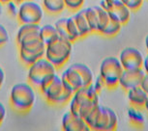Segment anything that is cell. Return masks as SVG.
<instances>
[{
    "label": "cell",
    "mask_w": 148,
    "mask_h": 131,
    "mask_svg": "<svg viewBox=\"0 0 148 131\" xmlns=\"http://www.w3.org/2000/svg\"><path fill=\"white\" fill-rule=\"evenodd\" d=\"M69 111L75 115H79L83 119L100 104L99 94L93 87V84L86 88L75 92L70 99Z\"/></svg>",
    "instance_id": "obj_1"
},
{
    "label": "cell",
    "mask_w": 148,
    "mask_h": 131,
    "mask_svg": "<svg viewBox=\"0 0 148 131\" xmlns=\"http://www.w3.org/2000/svg\"><path fill=\"white\" fill-rule=\"evenodd\" d=\"M63 83L73 93L90 86L94 82L93 71L82 63H74L60 75Z\"/></svg>",
    "instance_id": "obj_2"
},
{
    "label": "cell",
    "mask_w": 148,
    "mask_h": 131,
    "mask_svg": "<svg viewBox=\"0 0 148 131\" xmlns=\"http://www.w3.org/2000/svg\"><path fill=\"white\" fill-rule=\"evenodd\" d=\"M45 98L52 104H65L73 96V92L63 83L60 75L54 73L44 80L39 86Z\"/></svg>",
    "instance_id": "obj_3"
},
{
    "label": "cell",
    "mask_w": 148,
    "mask_h": 131,
    "mask_svg": "<svg viewBox=\"0 0 148 131\" xmlns=\"http://www.w3.org/2000/svg\"><path fill=\"white\" fill-rule=\"evenodd\" d=\"M91 130L113 131L117 129L118 118L115 112L108 107L99 104L84 119Z\"/></svg>",
    "instance_id": "obj_4"
},
{
    "label": "cell",
    "mask_w": 148,
    "mask_h": 131,
    "mask_svg": "<svg viewBox=\"0 0 148 131\" xmlns=\"http://www.w3.org/2000/svg\"><path fill=\"white\" fill-rule=\"evenodd\" d=\"M10 101L13 108L19 112H27L34 106L36 94L28 83H16L11 89Z\"/></svg>",
    "instance_id": "obj_5"
},
{
    "label": "cell",
    "mask_w": 148,
    "mask_h": 131,
    "mask_svg": "<svg viewBox=\"0 0 148 131\" xmlns=\"http://www.w3.org/2000/svg\"><path fill=\"white\" fill-rule=\"evenodd\" d=\"M73 43L62 37H57L55 40L46 44L45 57L53 65L59 68L65 65L72 53Z\"/></svg>",
    "instance_id": "obj_6"
},
{
    "label": "cell",
    "mask_w": 148,
    "mask_h": 131,
    "mask_svg": "<svg viewBox=\"0 0 148 131\" xmlns=\"http://www.w3.org/2000/svg\"><path fill=\"white\" fill-rule=\"evenodd\" d=\"M124 71L118 58L107 57L102 61L100 66V73L106 88L113 90L119 86V80Z\"/></svg>",
    "instance_id": "obj_7"
},
{
    "label": "cell",
    "mask_w": 148,
    "mask_h": 131,
    "mask_svg": "<svg viewBox=\"0 0 148 131\" xmlns=\"http://www.w3.org/2000/svg\"><path fill=\"white\" fill-rule=\"evenodd\" d=\"M54 73H56V68L46 57H42L29 66L28 80L32 85L39 87L46 78Z\"/></svg>",
    "instance_id": "obj_8"
},
{
    "label": "cell",
    "mask_w": 148,
    "mask_h": 131,
    "mask_svg": "<svg viewBox=\"0 0 148 131\" xmlns=\"http://www.w3.org/2000/svg\"><path fill=\"white\" fill-rule=\"evenodd\" d=\"M95 10L97 13V33L105 37H113L121 30L122 25L110 16V15L100 5H96Z\"/></svg>",
    "instance_id": "obj_9"
},
{
    "label": "cell",
    "mask_w": 148,
    "mask_h": 131,
    "mask_svg": "<svg viewBox=\"0 0 148 131\" xmlns=\"http://www.w3.org/2000/svg\"><path fill=\"white\" fill-rule=\"evenodd\" d=\"M18 18L21 23L40 24L44 18V10L37 2L25 0L18 4Z\"/></svg>",
    "instance_id": "obj_10"
},
{
    "label": "cell",
    "mask_w": 148,
    "mask_h": 131,
    "mask_svg": "<svg viewBox=\"0 0 148 131\" xmlns=\"http://www.w3.org/2000/svg\"><path fill=\"white\" fill-rule=\"evenodd\" d=\"M100 6L104 8L110 14L111 18L118 21L122 26L129 22L132 11L126 5L123 4L120 0H115L112 2H106L105 0H102Z\"/></svg>",
    "instance_id": "obj_11"
},
{
    "label": "cell",
    "mask_w": 148,
    "mask_h": 131,
    "mask_svg": "<svg viewBox=\"0 0 148 131\" xmlns=\"http://www.w3.org/2000/svg\"><path fill=\"white\" fill-rule=\"evenodd\" d=\"M119 62L124 69H141L144 57L141 52L134 47H126L120 52Z\"/></svg>",
    "instance_id": "obj_12"
},
{
    "label": "cell",
    "mask_w": 148,
    "mask_h": 131,
    "mask_svg": "<svg viewBox=\"0 0 148 131\" xmlns=\"http://www.w3.org/2000/svg\"><path fill=\"white\" fill-rule=\"evenodd\" d=\"M45 51H46V44L43 41H40L34 43L19 46V57L25 65L30 66L40 58L44 57Z\"/></svg>",
    "instance_id": "obj_13"
},
{
    "label": "cell",
    "mask_w": 148,
    "mask_h": 131,
    "mask_svg": "<svg viewBox=\"0 0 148 131\" xmlns=\"http://www.w3.org/2000/svg\"><path fill=\"white\" fill-rule=\"evenodd\" d=\"M145 71L141 69H124L120 76L119 86L125 91L138 87L141 85L145 76Z\"/></svg>",
    "instance_id": "obj_14"
},
{
    "label": "cell",
    "mask_w": 148,
    "mask_h": 131,
    "mask_svg": "<svg viewBox=\"0 0 148 131\" xmlns=\"http://www.w3.org/2000/svg\"><path fill=\"white\" fill-rule=\"evenodd\" d=\"M62 129L65 131H89V125L82 117L72 112H66L62 117Z\"/></svg>",
    "instance_id": "obj_15"
},
{
    "label": "cell",
    "mask_w": 148,
    "mask_h": 131,
    "mask_svg": "<svg viewBox=\"0 0 148 131\" xmlns=\"http://www.w3.org/2000/svg\"><path fill=\"white\" fill-rule=\"evenodd\" d=\"M148 98V94L141 86L133 88L128 91V99L131 104V106L136 109L142 110L145 107V103Z\"/></svg>",
    "instance_id": "obj_16"
},
{
    "label": "cell",
    "mask_w": 148,
    "mask_h": 131,
    "mask_svg": "<svg viewBox=\"0 0 148 131\" xmlns=\"http://www.w3.org/2000/svg\"><path fill=\"white\" fill-rule=\"evenodd\" d=\"M72 18L77 25V28L79 30L80 38H84L86 36L91 34L92 30L90 28V25L88 23L87 18H86L84 10H79Z\"/></svg>",
    "instance_id": "obj_17"
},
{
    "label": "cell",
    "mask_w": 148,
    "mask_h": 131,
    "mask_svg": "<svg viewBox=\"0 0 148 131\" xmlns=\"http://www.w3.org/2000/svg\"><path fill=\"white\" fill-rule=\"evenodd\" d=\"M40 36L45 44H47L51 41L55 40L57 37H59L56 28L52 24H45L44 26H41Z\"/></svg>",
    "instance_id": "obj_18"
},
{
    "label": "cell",
    "mask_w": 148,
    "mask_h": 131,
    "mask_svg": "<svg viewBox=\"0 0 148 131\" xmlns=\"http://www.w3.org/2000/svg\"><path fill=\"white\" fill-rule=\"evenodd\" d=\"M43 7L47 13L52 15L60 14L66 8L64 0H43Z\"/></svg>",
    "instance_id": "obj_19"
},
{
    "label": "cell",
    "mask_w": 148,
    "mask_h": 131,
    "mask_svg": "<svg viewBox=\"0 0 148 131\" xmlns=\"http://www.w3.org/2000/svg\"><path fill=\"white\" fill-rule=\"evenodd\" d=\"M140 110L133 108L129 111V119L131 125L135 126L136 128H142L143 127V117L139 113Z\"/></svg>",
    "instance_id": "obj_20"
},
{
    "label": "cell",
    "mask_w": 148,
    "mask_h": 131,
    "mask_svg": "<svg viewBox=\"0 0 148 131\" xmlns=\"http://www.w3.org/2000/svg\"><path fill=\"white\" fill-rule=\"evenodd\" d=\"M85 11V16L86 18L88 20V23L90 25V28L92 30V33H97L98 30V25H97V13L95 10V7H88L84 9Z\"/></svg>",
    "instance_id": "obj_21"
},
{
    "label": "cell",
    "mask_w": 148,
    "mask_h": 131,
    "mask_svg": "<svg viewBox=\"0 0 148 131\" xmlns=\"http://www.w3.org/2000/svg\"><path fill=\"white\" fill-rule=\"evenodd\" d=\"M54 27L56 28V31L60 37L69 40L68 29H67V18H61L55 21Z\"/></svg>",
    "instance_id": "obj_22"
},
{
    "label": "cell",
    "mask_w": 148,
    "mask_h": 131,
    "mask_svg": "<svg viewBox=\"0 0 148 131\" xmlns=\"http://www.w3.org/2000/svg\"><path fill=\"white\" fill-rule=\"evenodd\" d=\"M124 5L129 8L132 12H136L143 4V0H120Z\"/></svg>",
    "instance_id": "obj_23"
},
{
    "label": "cell",
    "mask_w": 148,
    "mask_h": 131,
    "mask_svg": "<svg viewBox=\"0 0 148 131\" xmlns=\"http://www.w3.org/2000/svg\"><path fill=\"white\" fill-rule=\"evenodd\" d=\"M85 0H64L66 8L71 11H79L84 3Z\"/></svg>",
    "instance_id": "obj_24"
},
{
    "label": "cell",
    "mask_w": 148,
    "mask_h": 131,
    "mask_svg": "<svg viewBox=\"0 0 148 131\" xmlns=\"http://www.w3.org/2000/svg\"><path fill=\"white\" fill-rule=\"evenodd\" d=\"M9 41V33L6 27L3 24L0 23V46L4 45Z\"/></svg>",
    "instance_id": "obj_25"
},
{
    "label": "cell",
    "mask_w": 148,
    "mask_h": 131,
    "mask_svg": "<svg viewBox=\"0 0 148 131\" xmlns=\"http://www.w3.org/2000/svg\"><path fill=\"white\" fill-rule=\"evenodd\" d=\"M7 11L9 12V14L11 16H18V3H16V1L14 0H11V1L7 2Z\"/></svg>",
    "instance_id": "obj_26"
},
{
    "label": "cell",
    "mask_w": 148,
    "mask_h": 131,
    "mask_svg": "<svg viewBox=\"0 0 148 131\" xmlns=\"http://www.w3.org/2000/svg\"><path fill=\"white\" fill-rule=\"evenodd\" d=\"M93 87H94L95 90H96V92H97L98 94H100L102 92L103 89L106 88L105 83H104V81H103V79L101 78L100 75L97 77V79L93 82Z\"/></svg>",
    "instance_id": "obj_27"
},
{
    "label": "cell",
    "mask_w": 148,
    "mask_h": 131,
    "mask_svg": "<svg viewBox=\"0 0 148 131\" xmlns=\"http://www.w3.org/2000/svg\"><path fill=\"white\" fill-rule=\"evenodd\" d=\"M6 108L3 105V103L0 102V125L2 124V122L4 121L5 118H6Z\"/></svg>",
    "instance_id": "obj_28"
},
{
    "label": "cell",
    "mask_w": 148,
    "mask_h": 131,
    "mask_svg": "<svg viewBox=\"0 0 148 131\" xmlns=\"http://www.w3.org/2000/svg\"><path fill=\"white\" fill-rule=\"evenodd\" d=\"M141 88L146 92L148 94V74H145V76L143 78V81L141 83Z\"/></svg>",
    "instance_id": "obj_29"
},
{
    "label": "cell",
    "mask_w": 148,
    "mask_h": 131,
    "mask_svg": "<svg viewBox=\"0 0 148 131\" xmlns=\"http://www.w3.org/2000/svg\"><path fill=\"white\" fill-rule=\"evenodd\" d=\"M4 81H5V72L3 71V69L0 67V88L3 85Z\"/></svg>",
    "instance_id": "obj_30"
},
{
    "label": "cell",
    "mask_w": 148,
    "mask_h": 131,
    "mask_svg": "<svg viewBox=\"0 0 148 131\" xmlns=\"http://www.w3.org/2000/svg\"><path fill=\"white\" fill-rule=\"evenodd\" d=\"M143 71H145V73L148 74V55L146 57L144 58V61H143Z\"/></svg>",
    "instance_id": "obj_31"
},
{
    "label": "cell",
    "mask_w": 148,
    "mask_h": 131,
    "mask_svg": "<svg viewBox=\"0 0 148 131\" xmlns=\"http://www.w3.org/2000/svg\"><path fill=\"white\" fill-rule=\"evenodd\" d=\"M145 46H146V49L148 50V35L145 38Z\"/></svg>",
    "instance_id": "obj_32"
},
{
    "label": "cell",
    "mask_w": 148,
    "mask_h": 131,
    "mask_svg": "<svg viewBox=\"0 0 148 131\" xmlns=\"http://www.w3.org/2000/svg\"><path fill=\"white\" fill-rule=\"evenodd\" d=\"M144 109L147 111V113H148V98L146 100V103H145V107H144Z\"/></svg>",
    "instance_id": "obj_33"
},
{
    "label": "cell",
    "mask_w": 148,
    "mask_h": 131,
    "mask_svg": "<svg viewBox=\"0 0 148 131\" xmlns=\"http://www.w3.org/2000/svg\"><path fill=\"white\" fill-rule=\"evenodd\" d=\"M14 1H16V3H18V4H19V3H21V2L25 1V0H14Z\"/></svg>",
    "instance_id": "obj_34"
},
{
    "label": "cell",
    "mask_w": 148,
    "mask_h": 131,
    "mask_svg": "<svg viewBox=\"0 0 148 131\" xmlns=\"http://www.w3.org/2000/svg\"><path fill=\"white\" fill-rule=\"evenodd\" d=\"M9 1H11V0H0L1 3H7V2H9Z\"/></svg>",
    "instance_id": "obj_35"
},
{
    "label": "cell",
    "mask_w": 148,
    "mask_h": 131,
    "mask_svg": "<svg viewBox=\"0 0 148 131\" xmlns=\"http://www.w3.org/2000/svg\"><path fill=\"white\" fill-rule=\"evenodd\" d=\"M106 2H112V1H115V0H105Z\"/></svg>",
    "instance_id": "obj_36"
}]
</instances>
